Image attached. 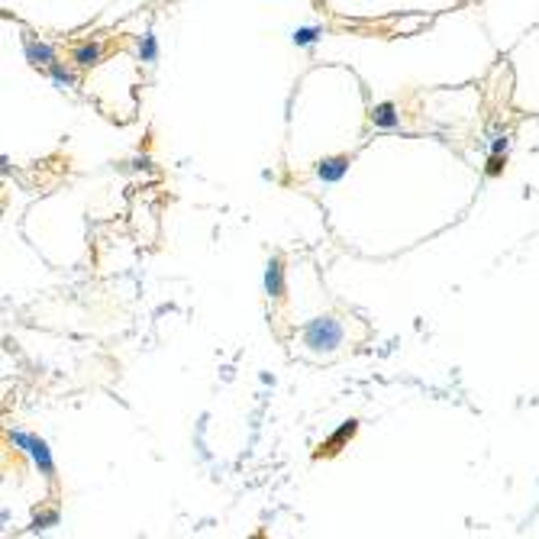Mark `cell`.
I'll use <instances>...</instances> for the list:
<instances>
[{"instance_id":"cell-13","label":"cell","mask_w":539,"mask_h":539,"mask_svg":"<svg viewBox=\"0 0 539 539\" xmlns=\"http://www.w3.org/2000/svg\"><path fill=\"white\" fill-rule=\"evenodd\" d=\"M59 523V514L55 510H46V514H39L36 520H32V530H49V526Z\"/></svg>"},{"instance_id":"cell-3","label":"cell","mask_w":539,"mask_h":539,"mask_svg":"<svg viewBox=\"0 0 539 539\" xmlns=\"http://www.w3.org/2000/svg\"><path fill=\"white\" fill-rule=\"evenodd\" d=\"M346 171H349V159H346V155H327V159L317 162V178L320 181H327V184L342 181Z\"/></svg>"},{"instance_id":"cell-1","label":"cell","mask_w":539,"mask_h":539,"mask_svg":"<svg viewBox=\"0 0 539 539\" xmlns=\"http://www.w3.org/2000/svg\"><path fill=\"white\" fill-rule=\"evenodd\" d=\"M342 336L346 329L336 317H313L304 327V346L310 352H333L342 346Z\"/></svg>"},{"instance_id":"cell-7","label":"cell","mask_w":539,"mask_h":539,"mask_svg":"<svg viewBox=\"0 0 539 539\" xmlns=\"http://www.w3.org/2000/svg\"><path fill=\"white\" fill-rule=\"evenodd\" d=\"M75 61L81 65V68L97 65V61H100V42H84V46H78L75 49Z\"/></svg>"},{"instance_id":"cell-2","label":"cell","mask_w":539,"mask_h":539,"mask_svg":"<svg viewBox=\"0 0 539 539\" xmlns=\"http://www.w3.org/2000/svg\"><path fill=\"white\" fill-rule=\"evenodd\" d=\"M10 442L13 446H20L26 452V456L32 459V465H36L46 478H52L55 475V462H52V452H49V446L39 436H30V433H23V430H10Z\"/></svg>"},{"instance_id":"cell-14","label":"cell","mask_w":539,"mask_h":539,"mask_svg":"<svg viewBox=\"0 0 539 539\" xmlns=\"http://www.w3.org/2000/svg\"><path fill=\"white\" fill-rule=\"evenodd\" d=\"M507 145H510L507 133H504V136H494V143H491V152H507Z\"/></svg>"},{"instance_id":"cell-5","label":"cell","mask_w":539,"mask_h":539,"mask_svg":"<svg viewBox=\"0 0 539 539\" xmlns=\"http://www.w3.org/2000/svg\"><path fill=\"white\" fill-rule=\"evenodd\" d=\"M265 294L268 297H281L284 294V268L278 258H272L265 268Z\"/></svg>"},{"instance_id":"cell-6","label":"cell","mask_w":539,"mask_h":539,"mask_svg":"<svg viewBox=\"0 0 539 539\" xmlns=\"http://www.w3.org/2000/svg\"><path fill=\"white\" fill-rule=\"evenodd\" d=\"M26 59L32 61V65H52L55 61V52L46 46V42H36V39H26Z\"/></svg>"},{"instance_id":"cell-11","label":"cell","mask_w":539,"mask_h":539,"mask_svg":"<svg viewBox=\"0 0 539 539\" xmlns=\"http://www.w3.org/2000/svg\"><path fill=\"white\" fill-rule=\"evenodd\" d=\"M352 433H356V420H346V423H342V426H339V430H336V433H333V436H329V442H327V452H333V449H336V446H342V442L349 440V436H352Z\"/></svg>"},{"instance_id":"cell-12","label":"cell","mask_w":539,"mask_h":539,"mask_svg":"<svg viewBox=\"0 0 539 539\" xmlns=\"http://www.w3.org/2000/svg\"><path fill=\"white\" fill-rule=\"evenodd\" d=\"M504 165H507V152H491V159H487V178H497L504 171Z\"/></svg>"},{"instance_id":"cell-10","label":"cell","mask_w":539,"mask_h":539,"mask_svg":"<svg viewBox=\"0 0 539 539\" xmlns=\"http://www.w3.org/2000/svg\"><path fill=\"white\" fill-rule=\"evenodd\" d=\"M139 59H143V61H155V59H159V39H155L152 32H145L143 42H139Z\"/></svg>"},{"instance_id":"cell-4","label":"cell","mask_w":539,"mask_h":539,"mask_svg":"<svg viewBox=\"0 0 539 539\" xmlns=\"http://www.w3.org/2000/svg\"><path fill=\"white\" fill-rule=\"evenodd\" d=\"M372 123H375L378 129H397V126H401V114H397L394 100L375 104V110H372Z\"/></svg>"},{"instance_id":"cell-8","label":"cell","mask_w":539,"mask_h":539,"mask_svg":"<svg viewBox=\"0 0 539 539\" xmlns=\"http://www.w3.org/2000/svg\"><path fill=\"white\" fill-rule=\"evenodd\" d=\"M49 78H52V84L59 87V91H65V87H75V75H71V71L65 68L59 59L49 65Z\"/></svg>"},{"instance_id":"cell-9","label":"cell","mask_w":539,"mask_h":539,"mask_svg":"<svg viewBox=\"0 0 539 539\" xmlns=\"http://www.w3.org/2000/svg\"><path fill=\"white\" fill-rule=\"evenodd\" d=\"M291 42H294L297 49H310L320 42V26H301V30L291 32Z\"/></svg>"}]
</instances>
